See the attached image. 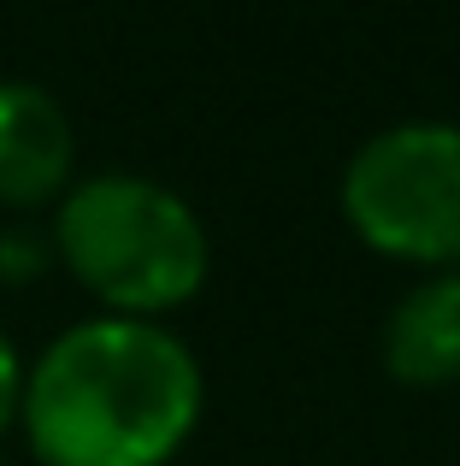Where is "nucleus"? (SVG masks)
Returning <instances> with one entry per match:
<instances>
[{
  "mask_svg": "<svg viewBox=\"0 0 460 466\" xmlns=\"http://www.w3.org/2000/svg\"><path fill=\"white\" fill-rule=\"evenodd\" d=\"M384 372L407 390L460 384V272H425L384 319Z\"/></svg>",
  "mask_w": 460,
  "mask_h": 466,
  "instance_id": "5",
  "label": "nucleus"
},
{
  "mask_svg": "<svg viewBox=\"0 0 460 466\" xmlns=\"http://www.w3.org/2000/svg\"><path fill=\"white\" fill-rule=\"evenodd\" d=\"M18 401H24V360L12 349V337L0 330V437L18 425Z\"/></svg>",
  "mask_w": 460,
  "mask_h": 466,
  "instance_id": "6",
  "label": "nucleus"
},
{
  "mask_svg": "<svg viewBox=\"0 0 460 466\" xmlns=\"http://www.w3.org/2000/svg\"><path fill=\"white\" fill-rule=\"evenodd\" d=\"M54 254L113 319L177 313L213 272V237L177 189L142 171L77 177L54 207Z\"/></svg>",
  "mask_w": 460,
  "mask_h": 466,
  "instance_id": "2",
  "label": "nucleus"
},
{
  "mask_svg": "<svg viewBox=\"0 0 460 466\" xmlns=\"http://www.w3.org/2000/svg\"><path fill=\"white\" fill-rule=\"evenodd\" d=\"M77 166V130L47 83L0 77V207H59Z\"/></svg>",
  "mask_w": 460,
  "mask_h": 466,
  "instance_id": "4",
  "label": "nucleus"
},
{
  "mask_svg": "<svg viewBox=\"0 0 460 466\" xmlns=\"http://www.w3.org/2000/svg\"><path fill=\"white\" fill-rule=\"evenodd\" d=\"M207 378L154 319H83L24 366L18 425L42 466H165L195 437Z\"/></svg>",
  "mask_w": 460,
  "mask_h": 466,
  "instance_id": "1",
  "label": "nucleus"
},
{
  "mask_svg": "<svg viewBox=\"0 0 460 466\" xmlns=\"http://www.w3.org/2000/svg\"><path fill=\"white\" fill-rule=\"evenodd\" d=\"M336 201L372 254L460 272V125L407 118L366 137L343 166Z\"/></svg>",
  "mask_w": 460,
  "mask_h": 466,
  "instance_id": "3",
  "label": "nucleus"
}]
</instances>
